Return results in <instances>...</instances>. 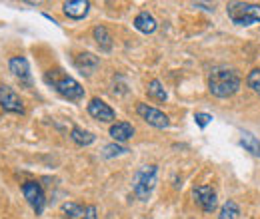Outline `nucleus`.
<instances>
[{"label":"nucleus","instance_id":"obj_1","mask_svg":"<svg viewBox=\"0 0 260 219\" xmlns=\"http://www.w3.org/2000/svg\"><path fill=\"white\" fill-rule=\"evenodd\" d=\"M208 90L216 98H230L240 90V76L228 66H216L208 76Z\"/></svg>","mask_w":260,"mask_h":219},{"label":"nucleus","instance_id":"obj_2","mask_svg":"<svg viewBox=\"0 0 260 219\" xmlns=\"http://www.w3.org/2000/svg\"><path fill=\"white\" fill-rule=\"evenodd\" d=\"M46 80L54 86V90L58 94L62 96V98H66V100H70V102H80L84 98V88L80 86V82H76L68 74H62L60 70H54V72L50 70L46 74Z\"/></svg>","mask_w":260,"mask_h":219},{"label":"nucleus","instance_id":"obj_3","mask_svg":"<svg viewBox=\"0 0 260 219\" xmlns=\"http://www.w3.org/2000/svg\"><path fill=\"white\" fill-rule=\"evenodd\" d=\"M226 14L236 26H252L260 22V4L254 2H228Z\"/></svg>","mask_w":260,"mask_h":219},{"label":"nucleus","instance_id":"obj_4","mask_svg":"<svg viewBox=\"0 0 260 219\" xmlns=\"http://www.w3.org/2000/svg\"><path fill=\"white\" fill-rule=\"evenodd\" d=\"M156 176H158V165H142L132 180V191L140 201H146L156 186Z\"/></svg>","mask_w":260,"mask_h":219},{"label":"nucleus","instance_id":"obj_5","mask_svg":"<svg viewBox=\"0 0 260 219\" xmlns=\"http://www.w3.org/2000/svg\"><path fill=\"white\" fill-rule=\"evenodd\" d=\"M22 193H24L26 201L30 203V207L34 209V213L42 215V211L46 207V195H44L42 186L36 184V182H24L22 184Z\"/></svg>","mask_w":260,"mask_h":219},{"label":"nucleus","instance_id":"obj_6","mask_svg":"<svg viewBox=\"0 0 260 219\" xmlns=\"http://www.w3.org/2000/svg\"><path fill=\"white\" fill-rule=\"evenodd\" d=\"M136 112H138V116H140L146 124L154 125V127H158V129H164V127L170 125L168 116H166L164 112H160L158 108H154V106H148V104L140 102V104L136 106Z\"/></svg>","mask_w":260,"mask_h":219},{"label":"nucleus","instance_id":"obj_7","mask_svg":"<svg viewBox=\"0 0 260 219\" xmlns=\"http://www.w3.org/2000/svg\"><path fill=\"white\" fill-rule=\"evenodd\" d=\"M62 219H96V207L76 201H66L60 209Z\"/></svg>","mask_w":260,"mask_h":219},{"label":"nucleus","instance_id":"obj_8","mask_svg":"<svg viewBox=\"0 0 260 219\" xmlns=\"http://www.w3.org/2000/svg\"><path fill=\"white\" fill-rule=\"evenodd\" d=\"M0 108L10 114H24V104L20 96L6 84H0Z\"/></svg>","mask_w":260,"mask_h":219},{"label":"nucleus","instance_id":"obj_9","mask_svg":"<svg viewBox=\"0 0 260 219\" xmlns=\"http://www.w3.org/2000/svg\"><path fill=\"white\" fill-rule=\"evenodd\" d=\"M192 197H194V203L206 213H212L216 209V191L210 188V186H198L192 191Z\"/></svg>","mask_w":260,"mask_h":219},{"label":"nucleus","instance_id":"obj_10","mask_svg":"<svg viewBox=\"0 0 260 219\" xmlns=\"http://www.w3.org/2000/svg\"><path fill=\"white\" fill-rule=\"evenodd\" d=\"M86 110H88V114H90L94 120H100V122H112V120L116 118V112H114L104 100H100V98H92V100L88 102Z\"/></svg>","mask_w":260,"mask_h":219},{"label":"nucleus","instance_id":"obj_11","mask_svg":"<svg viewBox=\"0 0 260 219\" xmlns=\"http://www.w3.org/2000/svg\"><path fill=\"white\" fill-rule=\"evenodd\" d=\"M90 10V2L88 0H70L64 2V14L72 20H82Z\"/></svg>","mask_w":260,"mask_h":219},{"label":"nucleus","instance_id":"obj_12","mask_svg":"<svg viewBox=\"0 0 260 219\" xmlns=\"http://www.w3.org/2000/svg\"><path fill=\"white\" fill-rule=\"evenodd\" d=\"M8 68H10V72H12L18 80H24V82L30 80V66H28V60H26L24 56H14V58H10Z\"/></svg>","mask_w":260,"mask_h":219},{"label":"nucleus","instance_id":"obj_13","mask_svg":"<svg viewBox=\"0 0 260 219\" xmlns=\"http://www.w3.org/2000/svg\"><path fill=\"white\" fill-rule=\"evenodd\" d=\"M134 28L138 32H142V34H152V32L158 28V22H156V18L150 14V12H140L136 18H134Z\"/></svg>","mask_w":260,"mask_h":219},{"label":"nucleus","instance_id":"obj_14","mask_svg":"<svg viewBox=\"0 0 260 219\" xmlns=\"http://www.w3.org/2000/svg\"><path fill=\"white\" fill-rule=\"evenodd\" d=\"M108 134H110V138L114 142H128L130 138L134 136V127L128 122H116V124L110 125Z\"/></svg>","mask_w":260,"mask_h":219},{"label":"nucleus","instance_id":"obj_15","mask_svg":"<svg viewBox=\"0 0 260 219\" xmlns=\"http://www.w3.org/2000/svg\"><path fill=\"white\" fill-rule=\"evenodd\" d=\"M240 146H242L246 152H250L252 156L260 157V140L256 136H252L250 132H242V136H240Z\"/></svg>","mask_w":260,"mask_h":219},{"label":"nucleus","instance_id":"obj_16","mask_svg":"<svg viewBox=\"0 0 260 219\" xmlns=\"http://www.w3.org/2000/svg\"><path fill=\"white\" fill-rule=\"evenodd\" d=\"M92 36H94L96 44L100 46V50H104V52H110L112 50V36H110V32L106 30L104 26H96L92 30Z\"/></svg>","mask_w":260,"mask_h":219},{"label":"nucleus","instance_id":"obj_17","mask_svg":"<svg viewBox=\"0 0 260 219\" xmlns=\"http://www.w3.org/2000/svg\"><path fill=\"white\" fill-rule=\"evenodd\" d=\"M98 64H100V60H98L96 56H92V54H80L76 58V66H78V70L82 74H92L98 68Z\"/></svg>","mask_w":260,"mask_h":219},{"label":"nucleus","instance_id":"obj_18","mask_svg":"<svg viewBox=\"0 0 260 219\" xmlns=\"http://www.w3.org/2000/svg\"><path fill=\"white\" fill-rule=\"evenodd\" d=\"M70 138H72V142H74V144H78V146H90V144L96 140L92 132H86V129H82V127H78V125H74V127H72Z\"/></svg>","mask_w":260,"mask_h":219},{"label":"nucleus","instance_id":"obj_19","mask_svg":"<svg viewBox=\"0 0 260 219\" xmlns=\"http://www.w3.org/2000/svg\"><path fill=\"white\" fill-rule=\"evenodd\" d=\"M148 96L152 100H156V102H166V98H168L160 80H150L148 82Z\"/></svg>","mask_w":260,"mask_h":219},{"label":"nucleus","instance_id":"obj_20","mask_svg":"<svg viewBox=\"0 0 260 219\" xmlns=\"http://www.w3.org/2000/svg\"><path fill=\"white\" fill-rule=\"evenodd\" d=\"M238 215H240V209H238L236 201H226V203L220 207L218 219H238Z\"/></svg>","mask_w":260,"mask_h":219},{"label":"nucleus","instance_id":"obj_21","mask_svg":"<svg viewBox=\"0 0 260 219\" xmlns=\"http://www.w3.org/2000/svg\"><path fill=\"white\" fill-rule=\"evenodd\" d=\"M246 84H248V88H250L254 94L260 96V68H254V70L246 76Z\"/></svg>","mask_w":260,"mask_h":219},{"label":"nucleus","instance_id":"obj_22","mask_svg":"<svg viewBox=\"0 0 260 219\" xmlns=\"http://www.w3.org/2000/svg\"><path fill=\"white\" fill-rule=\"evenodd\" d=\"M194 122L198 127H206V125L212 122V116H210V114H204V112H196Z\"/></svg>","mask_w":260,"mask_h":219},{"label":"nucleus","instance_id":"obj_23","mask_svg":"<svg viewBox=\"0 0 260 219\" xmlns=\"http://www.w3.org/2000/svg\"><path fill=\"white\" fill-rule=\"evenodd\" d=\"M128 150L122 148V146H106L104 148V157H112V156H120V154H126Z\"/></svg>","mask_w":260,"mask_h":219}]
</instances>
